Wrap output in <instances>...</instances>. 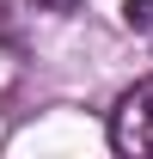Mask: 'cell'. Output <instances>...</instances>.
Returning <instances> with one entry per match:
<instances>
[{
    "instance_id": "3",
    "label": "cell",
    "mask_w": 153,
    "mask_h": 159,
    "mask_svg": "<svg viewBox=\"0 0 153 159\" xmlns=\"http://www.w3.org/2000/svg\"><path fill=\"white\" fill-rule=\"evenodd\" d=\"M123 25L141 31V37H153V0H123Z\"/></svg>"
},
{
    "instance_id": "2",
    "label": "cell",
    "mask_w": 153,
    "mask_h": 159,
    "mask_svg": "<svg viewBox=\"0 0 153 159\" xmlns=\"http://www.w3.org/2000/svg\"><path fill=\"white\" fill-rule=\"evenodd\" d=\"M19 74H25V43H19V31L6 25V12H0V98L19 86Z\"/></svg>"
},
{
    "instance_id": "4",
    "label": "cell",
    "mask_w": 153,
    "mask_h": 159,
    "mask_svg": "<svg viewBox=\"0 0 153 159\" xmlns=\"http://www.w3.org/2000/svg\"><path fill=\"white\" fill-rule=\"evenodd\" d=\"M31 12H49V19H61V12H80V0H25Z\"/></svg>"
},
{
    "instance_id": "1",
    "label": "cell",
    "mask_w": 153,
    "mask_h": 159,
    "mask_svg": "<svg viewBox=\"0 0 153 159\" xmlns=\"http://www.w3.org/2000/svg\"><path fill=\"white\" fill-rule=\"evenodd\" d=\"M110 147L123 159H153V74L135 80L110 110Z\"/></svg>"
}]
</instances>
